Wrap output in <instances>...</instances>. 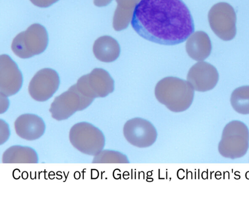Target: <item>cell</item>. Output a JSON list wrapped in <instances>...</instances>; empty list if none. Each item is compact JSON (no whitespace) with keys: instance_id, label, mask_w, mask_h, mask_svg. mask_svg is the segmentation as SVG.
<instances>
[{"instance_id":"15","label":"cell","mask_w":249,"mask_h":210,"mask_svg":"<svg viewBox=\"0 0 249 210\" xmlns=\"http://www.w3.org/2000/svg\"><path fill=\"white\" fill-rule=\"evenodd\" d=\"M95 57L104 62H111L116 60L120 53V47L116 39L108 35L97 38L93 46Z\"/></svg>"},{"instance_id":"1","label":"cell","mask_w":249,"mask_h":210,"mask_svg":"<svg viewBox=\"0 0 249 210\" xmlns=\"http://www.w3.org/2000/svg\"><path fill=\"white\" fill-rule=\"evenodd\" d=\"M131 26L142 38L165 45L184 42L195 30L191 14L182 0H141Z\"/></svg>"},{"instance_id":"2","label":"cell","mask_w":249,"mask_h":210,"mask_svg":"<svg viewBox=\"0 0 249 210\" xmlns=\"http://www.w3.org/2000/svg\"><path fill=\"white\" fill-rule=\"evenodd\" d=\"M157 100L174 112L185 111L191 105L194 88L186 81L175 77H166L159 81L155 88Z\"/></svg>"},{"instance_id":"17","label":"cell","mask_w":249,"mask_h":210,"mask_svg":"<svg viewBox=\"0 0 249 210\" xmlns=\"http://www.w3.org/2000/svg\"><path fill=\"white\" fill-rule=\"evenodd\" d=\"M38 161L36 151L27 146H11L4 152L2 156L3 163H37Z\"/></svg>"},{"instance_id":"20","label":"cell","mask_w":249,"mask_h":210,"mask_svg":"<svg viewBox=\"0 0 249 210\" xmlns=\"http://www.w3.org/2000/svg\"><path fill=\"white\" fill-rule=\"evenodd\" d=\"M35 5L39 7H47L58 0H30Z\"/></svg>"},{"instance_id":"21","label":"cell","mask_w":249,"mask_h":210,"mask_svg":"<svg viewBox=\"0 0 249 210\" xmlns=\"http://www.w3.org/2000/svg\"><path fill=\"white\" fill-rule=\"evenodd\" d=\"M112 0H94V4L98 7L105 6L109 4Z\"/></svg>"},{"instance_id":"18","label":"cell","mask_w":249,"mask_h":210,"mask_svg":"<svg viewBox=\"0 0 249 210\" xmlns=\"http://www.w3.org/2000/svg\"><path fill=\"white\" fill-rule=\"evenodd\" d=\"M230 102L236 112L243 115L249 114V86L235 89L231 94Z\"/></svg>"},{"instance_id":"6","label":"cell","mask_w":249,"mask_h":210,"mask_svg":"<svg viewBox=\"0 0 249 210\" xmlns=\"http://www.w3.org/2000/svg\"><path fill=\"white\" fill-rule=\"evenodd\" d=\"M93 100L84 94L75 84L55 98L49 111L53 119L57 121L64 120L75 112L86 108Z\"/></svg>"},{"instance_id":"8","label":"cell","mask_w":249,"mask_h":210,"mask_svg":"<svg viewBox=\"0 0 249 210\" xmlns=\"http://www.w3.org/2000/svg\"><path fill=\"white\" fill-rule=\"evenodd\" d=\"M76 84L84 94L93 99L107 96L114 88L113 79L108 72L101 68H95L82 76Z\"/></svg>"},{"instance_id":"10","label":"cell","mask_w":249,"mask_h":210,"mask_svg":"<svg viewBox=\"0 0 249 210\" xmlns=\"http://www.w3.org/2000/svg\"><path fill=\"white\" fill-rule=\"evenodd\" d=\"M59 78L57 73L49 68L41 69L31 79L28 91L33 99L44 102L50 98L58 88Z\"/></svg>"},{"instance_id":"19","label":"cell","mask_w":249,"mask_h":210,"mask_svg":"<svg viewBox=\"0 0 249 210\" xmlns=\"http://www.w3.org/2000/svg\"><path fill=\"white\" fill-rule=\"evenodd\" d=\"M92 163H128L126 155L114 150H102L94 156Z\"/></svg>"},{"instance_id":"5","label":"cell","mask_w":249,"mask_h":210,"mask_svg":"<svg viewBox=\"0 0 249 210\" xmlns=\"http://www.w3.org/2000/svg\"><path fill=\"white\" fill-rule=\"evenodd\" d=\"M71 145L79 152L95 156L103 150L105 138L102 132L92 124L81 122L73 125L69 132Z\"/></svg>"},{"instance_id":"3","label":"cell","mask_w":249,"mask_h":210,"mask_svg":"<svg viewBox=\"0 0 249 210\" xmlns=\"http://www.w3.org/2000/svg\"><path fill=\"white\" fill-rule=\"evenodd\" d=\"M249 147V130L239 121L227 123L222 131L218 145L219 153L223 157L235 159L244 157Z\"/></svg>"},{"instance_id":"13","label":"cell","mask_w":249,"mask_h":210,"mask_svg":"<svg viewBox=\"0 0 249 210\" xmlns=\"http://www.w3.org/2000/svg\"><path fill=\"white\" fill-rule=\"evenodd\" d=\"M14 127L16 134L20 138L27 140L39 139L45 130L43 120L32 114H24L18 117L14 122Z\"/></svg>"},{"instance_id":"12","label":"cell","mask_w":249,"mask_h":210,"mask_svg":"<svg viewBox=\"0 0 249 210\" xmlns=\"http://www.w3.org/2000/svg\"><path fill=\"white\" fill-rule=\"evenodd\" d=\"M219 75L216 68L206 62L196 63L189 70L187 81L195 90L205 92L212 89L216 85Z\"/></svg>"},{"instance_id":"14","label":"cell","mask_w":249,"mask_h":210,"mask_svg":"<svg viewBox=\"0 0 249 210\" xmlns=\"http://www.w3.org/2000/svg\"><path fill=\"white\" fill-rule=\"evenodd\" d=\"M185 48L187 54L191 58L201 61L207 58L211 53V40L205 32L196 31L188 37Z\"/></svg>"},{"instance_id":"11","label":"cell","mask_w":249,"mask_h":210,"mask_svg":"<svg viewBox=\"0 0 249 210\" xmlns=\"http://www.w3.org/2000/svg\"><path fill=\"white\" fill-rule=\"evenodd\" d=\"M22 84V76L16 63L7 55L0 56V95L10 96L17 93Z\"/></svg>"},{"instance_id":"4","label":"cell","mask_w":249,"mask_h":210,"mask_svg":"<svg viewBox=\"0 0 249 210\" xmlns=\"http://www.w3.org/2000/svg\"><path fill=\"white\" fill-rule=\"evenodd\" d=\"M48 42L47 32L40 24L35 23L14 38L11 49L21 58H28L39 54L46 49Z\"/></svg>"},{"instance_id":"16","label":"cell","mask_w":249,"mask_h":210,"mask_svg":"<svg viewBox=\"0 0 249 210\" xmlns=\"http://www.w3.org/2000/svg\"><path fill=\"white\" fill-rule=\"evenodd\" d=\"M117 6L115 10L112 25L116 31L126 29L132 18L134 11L141 0H116Z\"/></svg>"},{"instance_id":"9","label":"cell","mask_w":249,"mask_h":210,"mask_svg":"<svg viewBox=\"0 0 249 210\" xmlns=\"http://www.w3.org/2000/svg\"><path fill=\"white\" fill-rule=\"evenodd\" d=\"M123 135L128 143L138 148L148 147L157 138V132L153 125L141 118L128 120L124 125Z\"/></svg>"},{"instance_id":"7","label":"cell","mask_w":249,"mask_h":210,"mask_svg":"<svg viewBox=\"0 0 249 210\" xmlns=\"http://www.w3.org/2000/svg\"><path fill=\"white\" fill-rule=\"evenodd\" d=\"M208 18L214 33L224 41L232 39L236 33V16L233 8L226 2H219L212 6Z\"/></svg>"}]
</instances>
